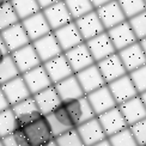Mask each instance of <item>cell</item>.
I'll use <instances>...</instances> for the list:
<instances>
[{
    "mask_svg": "<svg viewBox=\"0 0 146 146\" xmlns=\"http://www.w3.org/2000/svg\"><path fill=\"white\" fill-rule=\"evenodd\" d=\"M21 129L25 134L30 146H46L55 139L46 116H41Z\"/></svg>",
    "mask_w": 146,
    "mask_h": 146,
    "instance_id": "6da1fadb",
    "label": "cell"
},
{
    "mask_svg": "<svg viewBox=\"0 0 146 146\" xmlns=\"http://www.w3.org/2000/svg\"><path fill=\"white\" fill-rule=\"evenodd\" d=\"M62 106L66 109L67 114L70 115L72 122L76 126V128L78 126H80L82 123L96 117L86 96L79 97V98H76V100H71L67 102H62Z\"/></svg>",
    "mask_w": 146,
    "mask_h": 146,
    "instance_id": "7a4b0ae2",
    "label": "cell"
},
{
    "mask_svg": "<svg viewBox=\"0 0 146 146\" xmlns=\"http://www.w3.org/2000/svg\"><path fill=\"white\" fill-rule=\"evenodd\" d=\"M11 108L16 115L18 128H23V127H25L31 122H34V121H36L37 119H40L41 116H43L40 113L33 96H30L29 98L12 106Z\"/></svg>",
    "mask_w": 146,
    "mask_h": 146,
    "instance_id": "3957f363",
    "label": "cell"
},
{
    "mask_svg": "<svg viewBox=\"0 0 146 146\" xmlns=\"http://www.w3.org/2000/svg\"><path fill=\"white\" fill-rule=\"evenodd\" d=\"M74 74L78 79L79 84H80L85 96L91 94L92 91L107 85L104 78H103L102 73L100 72V70H98V67H97L96 64L74 73Z\"/></svg>",
    "mask_w": 146,
    "mask_h": 146,
    "instance_id": "277c9868",
    "label": "cell"
},
{
    "mask_svg": "<svg viewBox=\"0 0 146 146\" xmlns=\"http://www.w3.org/2000/svg\"><path fill=\"white\" fill-rule=\"evenodd\" d=\"M107 85H108L109 90H110V92H111L117 106L122 104V103L129 101L131 98L139 95L131 77L128 76V73L122 76L121 78L116 79V80L107 84Z\"/></svg>",
    "mask_w": 146,
    "mask_h": 146,
    "instance_id": "5b68a950",
    "label": "cell"
},
{
    "mask_svg": "<svg viewBox=\"0 0 146 146\" xmlns=\"http://www.w3.org/2000/svg\"><path fill=\"white\" fill-rule=\"evenodd\" d=\"M97 119H98V121H100L103 131H104V133H106L107 138L116 134V133H119V132H121L122 129H125V128L128 127L122 113L120 111L119 107L109 109L108 111L98 115Z\"/></svg>",
    "mask_w": 146,
    "mask_h": 146,
    "instance_id": "8992f818",
    "label": "cell"
},
{
    "mask_svg": "<svg viewBox=\"0 0 146 146\" xmlns=\"http://www.w3.org/2000/svg\"><path fill=\"white\" fill-rule=\"evenodd\" d=\"M96 12L100 17L103 27H104L106 31L119 25V24H121L122 22L127 21V18H126L117 0H113V1L103 5L98 9H96Z\"/></svg>",
    "mask_w": 146,
    "mask_h": 146,
    "instance_id": "52a82bcc",
    "label": "cell"
},
{
    "mask_svg": "<svg viewBox=\"0 0 146 146\" xmlns=\"http://www.w3.org/2000/svg\"><path fill=\"white\" fill-rule=\"evenodd\" d=\"M11 56L13 59V61L16 62L21 74H23V73H25L35 67H37L38 65L42 64L41 59L38 56V54L36 53L33 43H29L27 46L19 48V49L12 52Z\"/></svg>",
    "mask_w": 146,
    "mask_h": 146,
    "instance_id": "ba28073f",
    "label": "cell"
},
{
    "mask_svg": "<svg viewBox=\"0 0 146 146\" xmlns=\"http://www.w3.org/2000/svg\"><path fill=\"white\" fill-rule=\"evenodd\" d=\"M97 67H98L100 72L102 73L103 78L107 84L111 83L116 79L121 78L122 76L127 74V71L125 68V66L121 61V59L119 56L117 52L115 54H111V55L107 56L106 59L101 60V61L96 62Z\"/></svg>",
    "mask_w": 146,
    "mask_h": 146,
    "instance_id": "9c48e42d",
    "label": "cell"
},
{
    "mask_svg": "<svg viewBox=\"0 0 146 146\" xmlns=\"http://www.w3.org/2000/svg\"><path fill=\"white\" fill-rule=\"evenodd\" d=\"M64 54L74 73L96 64V61L94 60L92 55H91V53H90L85 42L64 52Z\"/></svg>",
    "mask_w": 146,
    "mask_h": 146,
    "instance_id": "30bf717a",
    "label": "cell"
},
{
    "mask_svg": "<svg viewBox=\"0 0 146 146\" xmlns=\"http://www.w3.org/2000/svg\"><path fill=\"white\" fill-rule=\"evenodd\" d=\"M85 43H86L91 55H92L96 62H98L101 60L106 59L107 56L116 53V49H115V47L107 31L85 41Z\"/></svg>",
    "mask_w": 146,
    "mask_h": 146,
    "instance_id": "8fae6325",
    "label": "cell"
},
{
    "mask_svg": "<svg viewBox=\"0 0 146 146\" xmlns=\"http://www.w3.org/2000/svg\"><path fill=\"white\" fill-rule=\"evenodd\" d=\"M86 98L96 116L108 111L109 109L117 107L110 90L108 88V85H104V86H102L100 89L92 91L91 94L86 95Z\"/></svg>",
    "mask_w": 146,
    "mask_h": 146,
    "instance_id": "7c38bea8",
    "label": "cell"
},
{
    "mask_svg": "<svg viewBox=\"0 0 146 146\" xmlns=\"http://www.w3.org/2000/svg\"><path fill=\"white\" fill-rule=\"evenodd\" d=\"M31 43L35 48L36 53L38 54L42 64L64 53L53 31L42 36V37L31 42Z\"/></svg>",
    "mask_w": 146,
    "mask_h": 146,
    "instance_id": "4fadbf2b",
    "label": "cell"
},
{
    "mask_svg": "<svg viewBox=\"0 0 146 146\" xmlns=\"http://www.w3.org/2000/svg\"><path fill=\"white\" fill-rule=\"evenodd\" d=\"M22 77L24 79V82H25L31 96L53 85L43 64H41L37 67L23 73Z\"/></svg>",
    "mask_w": 146,
    "mask_h": 146,
    "instance_id": "5bb4252c",
    "label": "cell"
},
{
    "mask_svg": "<svg viewBox=\"0 0 146 146\" xmlns=\"http://www.w3.org/2000/svg\"><path fill=\"white\" fill-rule=\"evenodd\" d=\"M0 35H1V37L5 42L6 47H7L10 54L24 46L31 43V41H30L22 22L3 30V31H0Z\"/></svg>",
    "mask_w": 146,
    "mask_h": 146,
    "instance_id": "9a60e30c",
    "label": "cell"
},
{
    "mask_svg": "<svg viewBox=\"0 0 146 146\" xmlns=\"http://www.w3.org/2000/svg\"><path fill=\"white\" fill-rule=\"evenodd\" d=\"M42 12H43L46 19L52 29V31L74 21L73 17L71 16L64 0L49 6V7H47L44 10H42Z\"/></svg>",
    "mask_w": 146,
    "mask_h": 146,
    "instance_id": "2e32d148",
    "label": "cell"
},
{
    "mask_svg": "<svg viewBox=\"0 0 146 146\" xmlns=\"http://www.w3.org/2000/svg\"><path fill=\"white\" fill-rule=\"evenodd\" d=\"M43 66L48 73V76L50 78L53 85L64 80L65 78L74 74V72H73L71 65L67 61V59H66L64 53L43 62Z\"/></svg>",
    "mask_w": 146,
    "mask_h": 146,
    "instance_id": "e0dca14e",
    "label": "cell"
},
{
    "mask_svg": "<svg viewBox=\"0 0 146 146\" xmlns=\"http://www.w3.org/2000/svg\"><path fill=\"white\" fill-rule=\"evenodd\" d=\"M33 98L35 100L36 106H37L40 113L43 115V116L49 115L50 113L55 110L56 108H59L62 104V101L60 98V96H59L54 85L33 95Z\"/></svg>",
    "mask_w": 146,
    "mask_h": 146,
    "instance_id": "ac0fdd59",
    "label": "cell"
},
{
    "mask_svg": "<svg viewBox=\"0 0 146 146\" xmlns=\"http://www.w3.org/2000/svg\"><path fill=\"white\" fill-rule=\"evenodd\" d=\"M0 88H1L6 100H7V102L10 103L11 107L24 101V100L29 98V97L31 96L22 74L18 76L15 79H12V80L7 82V83L0 85Z\"/></svg>",
    "mask_w": 146,
    "mask_h": 146,
    "instance_id": "d6986e66",
    "label": "cell"
},
{
    "mask_svg": "<svg viewBox=\"0 0 146 146\" xmlns=\"http://www.w3.org/2000/svg\"><path fill=\"white\" fill-rule=\"evenodd\" d=\"M53 33L55 35V37L59 42L60 47H61L62 52H66V50L71 49V48L85 42L80 31H79L78 27L76 25L74 21L56 29V30H54Z\"/></svg>",
    "mask_w": 146,
    "mask_h": 146,
    "instance_id": "ffe728a7",
    "label": "cell"
},
{
    "mask_svg": "<svg viewBox=\"0 0 146 146\" xmlns=\"http://www.w3.org/2000/svg\"><path fill=\"white\" fill-rule=\"evenodd\" d=\"M117 54L125 66L127 73H129V72L146 65V55H145L141 46L139 44V41L128 47L123 48V49L119 50Z\"/></svg>",
    "mask_w": 146,
    "mask_h": 146,
    "instance_id": "44dd1931",
    "label": "cell"
},
{
    "mask_svg": "<svg viewBox=\"0 0 146 146\" xmlns=\"http://www.w3.org/2000/svg\"><path fill=\"white\" fill-rule=\"evenodd\" d=\"M107 33L109 37H110L116 52L138 42V38L134 35V33H133L128 21H125L121 24H119V25L107 30Z\"/></svg>",
    "mask_w": 146,
    "mask_h": 146,
    "instance_id": "7402d4cb",
    "label": "cell"
},
{
    "mask_svg": "<svg viewBox=\"0 0 146 146\" xmlns=\"http://www.w3.org/2000/svg\"><path fill=\"white\" fill-rule=\"evenodd\" d=\"M74 22L83 36L84 41H88V40L106 31V29L103 27V24L100 19L98 15H97L96 10L89 12V13H86L80 18H78Z\"/></svg>",
    "mask_w": 146,
    "mask_h": 146,
    "instance_id": "603a6c76",
    "label": "cell"
},
{
    "mask_svg": "<svg viewBox=\"0 0 146 146\" xmlns=\"http://www.w3.org/2000/svg\"><path fill=\"white\" fill-rule=\"evenodd\" d=\"M22 24H23V27L25 29V31L31 42L38 40L40 37H42V36H44L47 34L52 33V29H50L49 24H48L42 11L25 18V19H23Z\"/></svg>",
    "mask_w": 146,
    "mask_h": 146,
    "instance_id": "cb8c5ba5",
    "label": "cell"
},
{
    "mask_svg": "<svg viewBox=\"0 0 146 146\" xmlns=\"http://www.w3.org/2000/svg\"><path fill=\"white\" fill-rule=\"evenodd\" d=\"M77 131H78L79 135H80L85 146H92V145L107 139V135H106L104 131H103L97 116L86 121V122L82 123L80 126H78Z\"/></svg>",
    "mask_w": 146,
    "mask_h": 146,
    "instance_id": "d4e9b609",
    "label": "cell"
},
{
    "mask_svg": "<svg viewBox=\"0 0 146 146\" xmlns=\"http://www.w3.org/2000/svg\"><path fill=\"white\" fill-rule=\"evenodd\" d=\"M46 117L48 120V123H49L52 132H53V134L55 138L64 134L66 132L71 131V129L76 128L74 123L72 122L70 115L67 114V111H66V109L64 108L62 104L59 108H56L53 113L47 115Z\"/></svg>",
    "mask_w": 146,
    "mask_h": 146,
    "instance_id": "484cf974",
    "label": "cell"
},
{
    "mask_svg": "<svg viewBox=\"0 0 146 146\" xmlns=\"http://www.w3.org/2000/svg\"><path fill=\"white\" fill-rule=\"evenodd\" d=\"M117 107L120 111L122 113L128 127L146 117V108L139 95Z\"/></svg>",
    "mask_w": 146,
    "mask_h": 146,
    "instance_id": "4316f807",
    "label": "cell"
},
{
    "mask_svg": "<svg viewBox=\"0 0 146 146\" xmlns=\"http://www.w3.org/2000/svg\"><path fill=\"white\" fill-rule=\"evenodd\" d=\"M54 86H55L62 102H67V101L76 100V98H79V97L85 96L76 74H72L67 78H65L64 80L54 84Z\"/></svg>",
    "mask_w": 146,
    "mask_h": 146,
    "instance_id": "83f0119b",
    "label": "cell"
},
{
    "mask_svg": "<svg viewBox=\"0 0 146 146\" xmlns=\"http://www.w3.org/2000/svg\"><path fill=\"white\" fill-rule=\"evenodd\" d=\"M17 12L21 22L41 11L37 0H10Z\"/></svg>",
    "mask_w": 146,
    "mask_h": 146,
    "instance_id": "f1b7e54d",
    "label": "cell"
},
{
    "mask_svg": "<svg viewBox=\"0 0 146 146\" xmlns=\"http://www.w3.org/2000/svg\"><path fill=\"white\" fill-rule=\"evenodd\" d=\"M18 76H21V72L12 59L11 54H9L0 61V85L12 80Z\"/></svg>",
    "mask_w": 146,
    "mask_h": 146,
    "instance_id": "f546056e",
    "label": "cell"
},
{
    "mask_svg": "<svg viewBox=\"0 0 146 146\" xmlns=\"http://www.w3.org/2000/svg\"><path fill=\"white\" fill-rule=\"evenodd\" d=\"M19 22V17H18L13 5L11 4L10 0L7 3H5L3 6H0V31L15 25Z\"/></svg>",
    "mask_w": 146,
    "mask_h": 146,
    "instance_id": "4dcf8cb0",
    "label": "cell"
},
{
    "mask_svg": "<svg viewBox=\"0 0 146 146\" xmlns=\"http://www.w3.org/2000/svg\"><path fill=\"white\" fill-rule=\"evenodd\" d=\"M64 1L74 21L95 10L91 0H64Z\"/></svg>",
    "mask_w": 146,
    "mask_h": 146,
    "instance_id": "1f68e13d",
    "label": "cell"
},
{
    "mask_svg": "<svg viewBox=\"0 0 146 146\" xmlns=\"http://www.w3.org/2000/svg\"><path fill=\"white\" fill-rule=\"evenodd\" d=\"M17 128V119L11 107L0 113V139L11 134Z\"/></svg>",
    "mask_w": 146,
    "mask_h": 146,
    "instance_id": "d6a6232c",
    "label": "cell"
},
{
    "mask_svg": "<svg viewBox=\"0 0 146 146\" xmlns=\"http://www.w3.org/2000/svg\"><path fill=\"white\" fill-rule=\"evenodd\" d=\"M127 19L146 11L145 0H117Z\"/></svg>",
    "mask_w": 146,
    "mask_h": 146,
    "instance_id": "836d02e7",
    "label": "cell"
},
{
    "mask_svg": "<svg viewBox=\"0 0 146 146\" xmlns=\"http://www.w3.org/2000/svg\"><path fill=\"white\" fill-rule=\"evenodd\" d=\"M108 140L110 141L111 146H138L129 127L122 129L121 132L116 133V134L109 137Z\"/></svg>",
    "mask_w": 146,
    "mask_h": 146,
    "instance_id": "e575fe53",
    "label": "cell"
},
{
    "mask_svg": "<svg viewBox=\"0 0 146 146\" xmlns=\"http://www.w3.org/2000/svg\"><path fill=\"white\" fill-rule=\"evenodd\" d=\"M138 41L146 37V11L127 19Z\"/></svg>",
    "mask_w": 146,
    "mask_h": 146,
    "instance_id": "d590c367",
    "label": "cell"
},
{
    "mask_svg": "<svg viewBox=\"0 0 146 146\" xmlns=\"http://www.w3.org/2000/svg\"><path fill=\"white\" fill-rule=\"evenodd\" d=\"M58 146H85L77 128L71 129L55 138Z\"/></svg>",
    "mask_w": 146,
    "mask_h": 146,
    "instance_id": "8d00e7d4",
    "label": "cell"
},
{
    "mask_svg": "<svg viewBox=\"0 0 146 146\" xmlns=\"http://www.w3.org/2000/svg\"><path fill=\"white\" fill-rule=\"evenodd\" d=\"M4 146H30L25 134L21 128H17L11 134L0 139Z\"/></svg>",
    "mask_w": 146,
    "mask_h": 146,
    "instance_id": "74e56055",
    "label": "cell"
},
{
    "mask_svg": "<svg viewBox=\"0 0 146 146\" xmlns=\"http://www.w3.org/2000/svg\"><path fill=\"white\" fill-rule=\"evenodd\" d=\"M128 76L131 77L132 82L138 91V94L140 95V94L145 92L146 91V65L129 72Z\"/></svg>",
    "mask_w": 146,
    "mask_h": 146,
    "instance_id": "f35d334b",
    "label": "cell"
},
{
    "mask_svg": "<svg viewBox=\"0 0 146 146\" xmlns=\"http://www.w3.org/2000/svg\"><path fill=\"white\" fill-rule=\"evenodd\" d=\"M129 129L134 137L138 146H143L146 144V117L138 121L134 125L129 126Z\"/></svg>",
    "mask_w": 146,
    "mask_h": 146,
    "instance_id": "ab89813d",
    "label": "cell"
},
{
    "mask_svg": "<svg viewBox=\"0 0 146 146\" xmlns=\"http://www.w3.org/2000/svg\"><path fill=\"white\" fill-rule=\"evenodd\" d=\"M11 106H10V103L7 102V100H6V97L3 92V90L1 88H0V113L6 110V109H9Z\"/></svg>",
    "mask_w": 146,
    "mask_h": 146,
    "instance_id": "60d3db41",
    "label": "cell"
},
{
    "mask_svg": "<svg viewBox=\"0 0 146 146\" xmlns=\"http://www.w3.org/2000/svg\"><path fill=\"white\" fill-rule=\"evenodd\" d=\"M9 54H10V52H9L7 47H6V44H5V42H4L3 37H1V35H0V61H1V60L6 55H9Z\"/></svg>",
    "mask_w": 146,
    "mask_h": 146,
    "instance_id": "b9f144b4",
    "label": "cell"
},
{
    "mask_svg": "<svg viewBox=\"0 0 146 146\" xmlns=\"http://www.w3.org/2000/svg\"><path fill=\"white\" fill-rule=\"evenodd\" d=\"M59 1H61V0H37V3H38L40 7H41V11L47 9V7H49V6H52L54 4L59 3Z\"/></svg>",
    "mask_w": 146,
    "mask_h": 146,
    "instance_id": "7bdbcfd3",
    "label": "cell"
},
{
    "mask_svg": "<svg viewBox=\"0 0 146 146\" xmlns=\"http://www.w3.org/2000/svg\"><path fill=\"white\" fill-rule=\"evenodd\" d=\"M110 1H113V0H91V3H92L95 10L101 7V6H103V5L108 4V3H110Z\"/></svg>",
    "mask_w": 146,
    "mask_h": 146,
    "instance_id": "ee69618b",
    "label": "cell"
},
{
    "mask_svg": "<svg viewBox=\"0 0 146 146\" xmlns=\"http://www.w3.org/2000/svg\"><path fill=\"white\" fill-rule=\"evenodd\" d=\"M92 146H111V144H110V141H109L108 138H107V139H104V140L97 143V144H95V145H92Z\"/></svg>",
    "mask_w": 146,
    "mask_h": 146,
    "instance_id": "f6af8a7d",
    "label": "cell"
},
{
    "mask_svg": "<svg viewBox=\"0 0 146 146\" xmlns=\"http://www.w3.org/2000/svg\"><path fill=\"white\" fill-rule=\"evenodd\" d=\"M139 44L141 46V48H143V50H144V53H145V55H146V37L145 38H143V40H140L139 41Z\"/></svg>",
    "mask_w": 146,
    "mask_h": 146,
    "instance_id": "bcb514c9",
    "label": "cell"
},
{
    "mask_svg": "<svg viewBox=\"0 0 146 146\" xmlns=\"http://www.w3.org/2000/svg\"><path fill=\"white\" fill-rule=\"evenodd\" d=\"M139 96H140V98H141L144 106H145V108H146V91H145V92H143V94H140Z\"/></svg>",
    "mask_w": 146,
    "mask_h": 146,
    "instance_id": "7dc6e473",
    "label": "cell"
},
{
    "mask_svg": "<svg viewBox=\"0 0 146 146\" xmlns=\"http://www.w3.org/2000/svg\"><path fill=\"white\" fill-rule=\"evenodd\" d=\"M46 146H58V144H56V141H55V139H54L53 141H50L49 144H47Z\"/></svg>",
    "mask_w": 146,
    "mask_h": 146,
    "instance_id": "c3c4849f",
    "label": "cell"
},
{
    "mask_svg": "<svg viewBox=\"0 0 146 146\" xmlns=\"http://www.w3.org/2000/svg\"><path fill=\"white\" fill-rule=\"evenodd\" d=\"M9 1V0H0V6H3L5 3H7Z\"/></svg>",
    "mask_w": 146,
    "mask_h": 146,
    "instance_id": "681fc988",
    "label": "cell"
},
{
    "mask_svg": "<svg viewBox=\"0 0 146 146\" xmlns=\"http://www.w3.org/2000/svg\"><path fill=\"white\" fill-rule=\"evenodd\" d=\"M0 146H4V145H3V143H1V140H0Z\"/></svg>",
    "mask_w": 146,
    "mask_h": 146,
    "instance_id": "f907efd6",
    "label": "cell"
},
{
    "mask_svg": "<svg viewBox=\"0 0 146 146\" xmlns=\"http://www.w3.org/2000/svg\"><path fill=\"white\" fill-rule=\"evenodd\" d=\"M143 146H146V144H145V145H143Z\"/></svg>",
    "mask_w": 146,
    "mask_h": 146,
    "instance_id": "816d5d0a",
    "label": "cell"
},
{
    "mask_svg": "<svg viewBox=\"0 0 146 146\" xmlns=\"http://www.w3.org/2000/svg\"><path fill=\"white\" fill-rule=\"evenodd\" d=\"M145 3H146V0H145Z\"/></svg>",
    "mask_w": 146,
    "mask_h": 146,
    "instance_id": "f5cc1de1",
    "label": "cell"
}]
</instances>
